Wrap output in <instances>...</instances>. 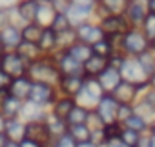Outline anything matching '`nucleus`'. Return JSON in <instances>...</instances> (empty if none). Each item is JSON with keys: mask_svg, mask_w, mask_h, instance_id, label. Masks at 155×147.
<instances>
[{"mask_svg": "<svg viewBox=\"0 0 155 147\" xmlns=\"http://www.w3.org/2000/svg\"><path fill=\"white\" fill-rule=\"evenodd\" d=\"M28 78L31 82H40V84H49L53 87L58 86L62 75L51 56H40L38 60L31 62L28 67Z\"/></svg>", "mask_w": 155, "mask_h": 147, "instance_id": "nucleus-1", "label": "nucleus"}, {"mask_svg": "<svg viewBox=\"0 0 155 147\" xmlns=\"http://www.w3.org/2000/svg\"><path fill=\"white\" fill-rule=\"evenodd\" d=\"M66 17L73 29L88 20H97V0H69Z\"/></svg>", "mask_w": 155, "mask_h": 147, "instance_id": "nucleus-2", "label": "nucleus"}, {"mask_svg": "<svg viewBox=\"0 0 155 147\" xmlns=\"http://www.w3.org/2000/svg\"><path fill=\"white\" fill-rule=\"evenodd\" d=\"M151 49V42L144 36V33L137 27H130L126 31V35L122 36V44H120V53L128 58H137L142 53Z\"/></svg>", "mask_w": 155, "mask_h": 147, "instance_id": "nucleus-3", "label": "nucleus"}, {"mask_svg": "<svg viewBox=\"0 0 155 147\" xmlns=\"http://www.w3.org/2000/svg\"><path fill=\"white\" fill-rule=\"evenodd\" d=\"M119 73L122 77V82H128V84L135 86L140 93L148 89V75L142 71L137 58H128L126 56V60H124L122 67L119 69Z\"/></svg>", "mask_w": 155, "mask_h": 147, "instance_id": "nucleus-4", "label": "nucleus"}, {"mask_svg": "<svg viewBox=\"0 0 155 147\" xmlns=\"http://www.w3.org/2000/svg\"><path fill=\"white\" fill-rule=\"evenodd\" d=\"M102 96H104V91H102L101 84L97 82V78H86L82 91L75 96V102H77V105L93 111Z\"/></svg>", "mask_w": 155, "mask_h": 147, "instance_id": "nucleus-5", "label": "nucleus"}, {"mask_svg": "<svg viewBox=\"0 0 155 147\" xmlns=\"http://www.w3.org/2000/svg\"><path fill=\"white\" fill-rule=\"evenodd\" d=\"M28 67L29 64L20 58V55L17 51H4L0 56V69L11 78H18V77H28Z\"/></svg>", "mask_w": 155, "mask_h": 147, "instance_id": "nucleus-6", "label": "nucleus"}, {"mask_svg": "<svg viewBox=\"0 0 155 147\" xmlns=\"http://www.w3.org/2000/svg\"><path fill=\"white\" fill-rule=\"evenodd\" d=\"M58 96V91L57 87L49 86V84H40V82H33L31 84V91H29V102L33 104H38L46 109H49L53 105V102L57 100Z\"/></svg>", "mask_w": 155, "mask_h": 147, "instance_id": "nucleus-7", "label": "nucleus"}, {"mask_svg": "<svg viewBox=\"0 0 155 147\" xmlns=\"http://www.w3.org/2000/svg\"><path fill=\"white\" fill-rule=\"evenodd\" d=\"M97 24L102 29L104 36H122L130 29V24L124 18V15H108V17L99 18Z\"/></svg>", "mask_w": 155, "mask_h": 147, "instance_id": "nucleus-8", "label": "nucleus"}, {"mask_svg": "<svg viewBox=\"0 0 155 147\" xmlns=\"http://www.w3.org/2000/svg\"><path fill=\"white\" fill-rule=\"evenodd\" d=\"M117 107H119L117 100L111 95H104L99 100V104L95 105L93 113L101 118V122L104 125H110V124H115L117 122Z\"/></svg>", "mask_w": 155, "mask_h": 147, "instance_id": "nucleus-9", "label": "nucleus"}, {"mask_svg": "<svg viewBox=\"0 0 155 147\" xmlns=\"http://www.w3.org/2000/svg\"><path fill=\"white\" fill-rule=\"evenodd\" d=\"M75 35H77V40L82 42V44H88V45H93L97 44L99 40L104 38V33L102 29L99 27L97 20H88L81 26L75 27Z\"/></svg>", "mask_w": 155, "mask_h": 147, "instance_id": "nucleus-10", "label": "nucleus"}, {"mask_svg": "<svg viewBox=\"0 0 155 147\" xmlns=\"http://www.w3.org/2000/svg\"><path fill=\"white\" fill-rule=\"evenodd\" d=\"M84 75H71V77H62L57 91L60 96H68V98H75L84 87Z\"/></svg>", "mask_w": 155, "mask_h": 147, "instance_id": "nucleus-11", "label": "nucleus"}, {"mask_svg": "<svg viewBox=\"0 0 155 147\" xmlns=\"http://www.w3.org/2000/svg\"><path fill=\"white\" fill-rule=\"evenodd\" d=\"M22 44V31L18 24H9L0 29V47L4 51H15Z\"/></svg>", "mask_w": 155, "mask_h": 147, "instance_id": "nucleus-12", "label": "nucleus"}, {"mask_svg": "<svg viewBox=\"0 0 155 147\" xmlns=\"http://www.w3.org/2000/svg\"><path fill=\"white\" fill-rule=\"evenodd\" d=\"M60 71L62 77H71V75H82V64H79L77 60H73L66 51H57L51 56Z\"/></svg>", "mask_w": 155, "mask_h": 147, "instance_id": "nucleus-13", "label": "nucleus"}, {"mask_svg": "<svg viewBox=\"0 0 155 147\" xmlns=\"http://www.w3.org/2000/svg\"><path fill=\"white\" fill-rule=\"evenodd\" d=\"M131 0H97V20L108 15H124Z\"/></svg>", "mask_w": 155, "mask_h": 147, "instance_id": "nucleus-14", "label": "nucleus"}, {"mask_svg": "<svg viewBox=\"0 0 155 147\" xmlns=\"http://www.w3.org/2000/svg\"><path fill=\"white\" fill-rule=\"evenodd\" d=\"M37 13H38V4L35 0H20L15 6V15L18 20V26L24 24H31L37 20Z\"/></svg>", "mask_w": 155, "mask_h": 147, "instance_id": "nucleus-15", "label": "nucleus"}, {"mask_svg": "<svg viewBox=\"0 0 155 147\" xmlns=\"http://www.w3.org/2000/svg\"><path fill=\"white\" fill-rule=\"evenodd\" d=\"M49 113V109L38 105V104H33L29 100L22 102V109H20V120L26 122V124H31V122H44L46 114Z\"/></svg>", "mask_w": 155, "mask_h": 147, "instance_id": "nucleus-16", "label": "nucleus"}, {"mask_svg": "<svg viewBox=\"0 0 155 147\" xmlns=\"http://www.w3.org/2000/svg\"><path fill=\"white\" fill-rule=\"evenodd\" d=\"M20 109H22V102L9 96L8 91L0 93V114L6 120H15L20 116Z\"/></svg>", "mask_w": 155, "mask_h": 147, "instance_id": "nucleus-17", "label": "nucleus"}, {"mask_svg": "<svg viewBox=\"0 0 155 147\" xmlns=\"http://www.w3.org/2000/svg\"><path fill=\"white\" fill-rule=\"evenodd\" d=\"M146 15H148L146 4L137 2V0H131L130 6H128V8H126V11H124V18L128 20L130 27H137V29H140V26H142V22H144Z\"/></svg>", "mask_w": 155, "mask_h": 147, "instance_id": "nucleus-18", "label": "nucleus"}, {"mask_svg": "<svg viewBox=\"0 0 155 147\" xmlns=\"http://www.w3.org/2000/svg\"><path fill=\"white\" fill-rule=\"evenodd\" d=\"M111 96L117 100V104L135 105V102H137V100H139V96H140V91H139L135 86L128 84V82H120V84L117 86V89L111 93Z\"/></svg>", "mask_w": 155, "mask_h": 147, "instance_id": "nucleus-19", "label": "nucleus"}, {"mask_svg": "<svg viewBox=\"0 0 155 147\" xmlns=\"http://www.w3.org/2000/svg\"><path fill=\"white\" fill-rule=\"evenodd\" d=\"M31 80L28 77H18V78H13L9 87H8V95L20 100V102H26L29 98V91H31Z\"/></svg>", "mask_w": 155, "mask_h": 147, "instance_id": "nucleus-20", "label": "nucleus"}, {"mask_svg": "<svg viewBox=\"0 0 155 147\" xmlns=\"http://www.w3.org/2000/svg\"><path fill=\"white\" fill-rule=\"evenodd\" d=\"M97 82L101 84V87H102L104 95H111V93L117 89V86L122 82V77H120V73H119L117 69L106 67V69L101 73V77L97 78Z\"/></svg>", "mask_w": 155, "mask_h": 147, "instance_id": "nucleus-21", "label": "nucleus"}, {"mask_svg": "<svg viewBox=\"0 0 155 147\" xmlns=\"http://www.w3.org/2000/svg\"><path fill=\"white\" fill-rule=\"evenodd\" d=\"M26 138L29 140H35V142H40L44 145H51V138H49V133H48V127L44 122H31V124H26Z\"/></svg>", "mask_w": 155, "mask_h": 147, "instance_id": "nucleus-22", "label": "nucleus"}, {"mask_svg": "<svg viewBox=\"0 0 155 147\" xmlns=\"http://www.w3.org/2000/svg\"><path fill=\"white\" fill-rule=\"evenodd\" d=\"M75 105H77L75 98H68V96H60V95H58L57 100L53 102V105L49 107V113L55 114L57 118H60V120L66 122V118L69 116V113L73 111Z\"/></svg>", "mask_w": 155, "mask_h": 147, "instance_id": "nucleus-23", "label": "nucleus"}, {"mask_svg": "<svg viewBox=\"0 0 155 147\" xmlns=\"http://www.w3.org/2000/svg\"><path fill=\"white\" fill-rule=\"evenodd\" d=\"M37 47L42 53V56H53L57 53V35L49 27H44L40 40L37 42Z\"/></svg>", "mask_w": 155, "mask_h": 147, "instance_id": "nucleus-24", "label": "nucleus"}, {"mask_svg": "<svg viewBox=\"0 0 155 147\" xmlns=\"http://www.w3.org/2000/svg\"><path fill=\"white\" fill-rule=\"evenodd\" d=\"M4 134L8 136L9 142H17V143H20V142L26 138V122H22L20 118L6 120Z\"/></svg>", "mask_w": 155, "mask_h": 147, "instance_id": "nucleus-25", "label": "nucleus"}, {"mask_svg": "<svg viewBox=\"0 0 155 147\" xmlns=\"http://www.w3.org/2000/svg\"><path fill=\"white\" fill-rule=\"evenodd\" d=\"M106 67H108V60L93 55L88 62L82 64V75H84V78H99L101 73Z\"/></svg>", "mask_w": 155, "mask_h": 147, "instance_id": "nucleus-26", "label": "nucleus"}, {"mask_svg": "<svg viewBox=\"0 0 155 147\" xmlns=\"http://www.w3.org/2000/svg\"><path fill=\"white\" fill-rule=\"evenodd\" d=\"M44 124H46V127H48V133H49L51 143H53V140H57V138H60L62 134H66V133H68V124H66L64 120L57 118V116H55V114H51V113H48V114H46Z\"/></svg>", "mask_w": 155, "mask_h": 147, "instance_id": "nucleus-27", "label": "nucleus"}, {"mask_svg": "<svg viewBox=\"0 0 155 147\" xmlns=\"http://www.w3.org/2000/svg\"><path fill=\"white\" fill-rule=\"evenodd\" d=\"M66 53H68L73 60H77L79 64H84V62H88V60L93 56V49H91V45L82 44V42H75Z\"/></svg>", "mask_w": 155, "mask_h": 147, "instance_id": "nucleus-28", "label": "nucleus"}, {"mask_svg": "<svg viewBox=\"0 0 155 147\" xmlns=\"http://www.w3.org/2000/svg\"><path fill=\"white\" fill-rule=\"evenodd\" d=\"M90 114H91L90 109L81 107V105H75L73 111L69 113V116L66 118V124H68V127H69V125H88Z\"/></svg>", "mask_w": 155, "mask_h": 147, "instance_id": "nucleus-29", "label": "nucleus"}, {"mask_svg": "<svg viewBox=\"0 0 155 147\" xmlns=\"http://www.w3.org/2000/svg\"><path fill=\"white\" fill-rule=\"evenodd\" d=\"M20 31H22V42L37 44V42L40 40V35H42L44 27L38 26L37 22H31V24H24V26H20Z\"/></svg>", "mask_w": 155, "mask_h": 147, "instance_id": "nucleus-30", "label": "nucleus"}, {"mask_svg": "<svg viewBox=\"0 0 155 147\" xmlns=\"http://www.w3.org/2000/svg\"><path fill=\"white\" fill-rule=\"evenodd\" d=\"M15 51H17V53L20 55V58H24L28 64H31V62H35V60H38V58L42 56V53L38 51L37 44H29V42H22Z\"/></svg>", "mask_w": 155, "mask_h": 147, "instance_id": "nucleus-31", "label": "nucleus"}, {"mask_svg": "<svg viewBox=\"0 0 155 147\" xmlns=\"http://www.w3.org/2000/svg\"><path fill=\"white\" fill-rule=\"evenodd\" d=\"M55 15H57V11L53 9L51 4H38V13H37V20L35 22L38 26H42V27H49V24L55 18Z\"/></svg>", "mask_w": 155, "mask_h": 147, "instance_id": "nucleus-32", "label": "nucleus"}, {"mask_svg": "<svg viewBox=\"0 0 155 147\" xmlns=\"http://www.w3.org/2000/svg\"><path fill=\"white\" fill-rule=\"evenodd\" d=\"M122 127L131 129V131H135V133H139V134H146V133L150 131V124H148L142 116H139V114H135V113L122 124Z\"/></svg>", "mask_w": 155, "mask_h": 147, "instance_id": "nucleus-33", "label": "nucleus"}, {"mask_svg": "<svg viewBox=\"0 0 155 147\" xmlns=\"http://www.w3.org/2000/svg\"><path fill=\"white\" fill-rule=\"evenodd\" d=\"M91 49H93V55H95V56H101V58H106V60H108L113 53H117V49L113 47V44H111L106 36H104L102 40H99L97 44H93Z\"/></svg>", "mask_w": 155, "mask_h": 147, "instance_id": "nucleus-34", "label": "nucleus"}, {"mask_svg": "<svg viewBox=\"0 0 155 147\" xmlns=\"http://www.w3.org/2000/svg\"><path fill=\"white\" fill-rule=\"evenodd\" d=\"M68 134H69L77 143H84V142H90L91 129H90L88 125H69V127H68Z\"/></svg>", "mask_w": 155, "mask_h": 147, "instance_id": "nucleus-35", "label": "nucleus"}, {"mask_svg": "<svg viewBox=\"0 0 155 147\" xmlns=\"http://www.w3.org/2000/svg\"><path fill=\"white\" fill-rule=\"evenodd\" d=\"M49 29H51L55 35H60V33H66V31H69V29H73V27H71V22L68 20L66 13H57L55 18H53L51 24H49Z\"/></svg>", "mask_w": 155, "mask_h": 147, "instance_id": "nucleus-36", "label": "nucleus"}, {"mask_svg": "<svg viewBox=\"0 0 155 147\" xmlns=\"http://www.w3.org/2000/svg\"><path fill=\"white\" fill-rule=\"evenodd\" d=\"M137 62L140 64L142 71L146 73L148 77L155 73V51H153V49H150V51L142 53L140 56H137Z\"/></svg>", "mask_w": 155, "mask_h": 147, "instance_id": "nucleus-37", "label": "nucleus"}, {"mask_svg": "<svg viewBox=\"0 0 155 147\" xmlns=\"http://www.w3.org/2000/svg\"><path fill=\"white\" fill-rule=\"evenodd\" d=\"M77 40V35H75V29H69L66 33H60L57 35V51H68Z\"/></svg>", "mask_w": 155, "mask_h": 147, "instance_id": "nucleus-38", "label": "nucleus"}, {"mask_svg": "<svg viewBox=\"0 0 155 147\" xmlns=\"http://www.w3.org/2000/svg\"><path fill=\"white\" fill-rule=\"evenodd\" d=\"M140 31L144 33V36H146L151 44L155 42V15H153V13H148V15H146L144 22H142V26H140Z\"/></svg>", "mask_w": 155, "mask_h": 147, "instance_id": "nucleus-39", "label": "nucleus"}, {"mask_svg": "<svg viewBox=\"0 0 155 147\" xmlns=\"http://www.w3.org/2000/svg\"><path fill=\"white\" fill-rule=\"evenodd\" d=\"M140 136H142V134H139V133H135V131H131V129L122 127V131H120V134H119V140H120L126 147H137Z\"/></svg>", "mask_w": 155, "mask_h": 147, "instance_id": "nucleus-40", "label": "nucleus"}, {"mask_svg": "<svg viewBox=\"0 0 155 147\" xmlns=\"http://www.w3.org/2000/svg\"><path fill=\"white\" fill-rule=\"evenodd\" d=\"M135 113V109H133V105H128V104H119V107H117V124H124L131 114Z\"/></svg>", "mask_w": 155, "mask_h": 147, "instance_id": "nucleus-41", "label": "nucleus"}, {"mask_svg": "<svg viewBox=\"0 0 155 147\" xmlns=\"http://www.w3.org/2000/svg\"><path fill=\"white\" fill-rule=\"evenodd\" d=\"M9 24H18L15 9H0V29L9 26Z\"/></svg>", "mask_w": 155, "mask_h": 147, "instance_id": "nucleus-42", "label": "nucleus"}, {"mask_svg": "<svg viewBox=\"0 0 155 147\" xmlns=\"http://www.w3.org/2000/svg\"><path fill=\"white\" fill-rule=\"evenodd\" d=\"M90 142L95 145V147H104L108 138L104 134V129H93L91 131V136H90Z\"/></svg>", "mask_w": 155, "mask_h": 147, "instance_id": "nucleus-43", "label": "nucleus"}, {"mask_svg": "<svg viewBox=\"0 0 155 147\" xmlns=\"http://www.w3.org/2000/svg\"><path fill=\"white\" fill-rule=\"evenodd\" d=\"M49 147H77V142H75V140L66 133V134H62L60 138L53 140V143H51Z\"/></svg>", "mask_w": 155, "mask_h": 147, "instance_id": "nucleus-44", "label": "nucleus"}, {"mask_svg": "<svg viewBox=\"0 0 155 147\" xmlns=\"http://www.w3.org/2000/svg\"><path fill=\"white\" fill-rule=\"evenodd\" d=\"M124 60H126V56L120 53V51H117V53H113L110 58H108V67H111V69H120L122 67V64H124Z\"/></svg>", "mask_w": 155, "mask_h": 147, "instance_id": "nucleus-45", "label": "nucleus"}, {"mask_svg": "<svg viewBox=\"0 0 155 147\" xmlns=\"http://www.w3.org/2000/svg\"><path fill=\"white\" fill-rule=\"evenodd\" d=\"M102 129H104V134H106V138H108V140H113V138H119V134H120V131H122V125L115 122V124L104 125Z\"/></svg>", "mask_w": 155, "mask_h": 147, "instance_id": "nucleus-46", "label": "nucleus"}, {"mask_svg": "<svg viewBox=\"0 0 155 147\" xmlns=\"http://www.w3.org/2000/svg\"><path fill=\"white\" fill-rule=\"evenodd\" d=\"M139 100L144 102V104H148V105H153V107H155V89H153V87H148L146 91L140 93Z\"/></svg>", "mask_w": 155, "mask_h": 147, "instance_id": "nucleus-47", "label": "nucleus"}, {"mask_svg": "<svg viewBox=\"0 0 155 147\" xmlns=\"http://www.w3.org/2000/svg\"><path fill=\"white\" fill-rule=\"evenodd\" d=\"M49 4L53 6V9L57 13H66L68 11V6H69V0H51Z\"/></svg>", "mask_w": 155, "mask_h": 147, "instance_id": "nucleus-48", "label": "nucleus"}, {"mask_svg": "<svg viewBox=\"0 0 155 147\" xmlns=\"http://www.w3.org/2000/svg\"><path fill=\"white\" fill-rule=\"evenodd\" d=\"M11 80H13V78L8 75V73H4L2 69H0V93H2V91H8Z\"/></svg>", "mask_w": 155, "mask_h": 147, "instance_id": "nucleus-49", "label": "nucleus"}, {"mask_svg": "<svg viewBox=\"0 0 155 147\" xmlns=\"http://www.w3.org/2000/svg\"><path fill=\"white\" fill-rule=\"evenodd\" d=\"M20 147H48V145H44L40 142H35V140H29V138H24L20 142Z\"/></svg>", "mask_w": 155, "mask_h": 147, "instance_id": "nucleus-50", "label": "nucleus"}, {"mask_svg": "<svg viewBox=\"0 0 155 147\" xmlns=\"http://www.w3.org/2000/svg\"><path fill=\"white\" fill-rule=\"evenodd\" d=\"M20 0H0V9H15Z\"/></svg>", "mask_w": 155, "mask_h": 147, "instance_id": "nucleus-51", "label": "nucleus"}, {"mask_svg": "<svg viewBox=\"0 0 155 147\" xmlns=\"http://www.w3.org/2000/svg\"><path fill=\"white\" fill-rule=\"evenodd\" d=\"M104 147H126V145H124V143H122L119 138H113V140H108Z\"/></svg>", "mask_w": 155, "mask_h": 147, "instance_id": "nucleus-52", "label": "nucleus"}, {"mask_svg": "<svg viewBox=\"0 0 155 147\" xmlns=\"http://www.w3.org/2000/svg\"><path fill=\"white\" fill-rule=\"evenodd\" d=\"M137 147H150V138H148V133L140 136V140H139Z\"/></svg>", "mask_w": 155, "mask_h": 147, "instance_id": "nucleus-53", "label": "nucleus"}, {"mask_svg": "<svg viewBox=\"0 0 155 147\" xmlns=\"http://www.w3.org/2000/svg\"><path fill=\"white\" fill-rule=\"evenodd\" d=\"M148 138H150V147H155V125L150 127V131H148Z\"/></svg>", "mask_w": 155, "mask_h": 147, "instance_id": "nucleus-54", "label": "nucleus"}, {"mask_svg": "<svg viewBox=\"0 0 155 147\" xmlns=\"http://www.w3.org/2000/svg\"><path fill=\"white\" fill-rule=\"evenodd\" d=\"M146 9H148V13L155 15V0H146Z\"/></svg>", "mask_w": 155, "mask_h": 147, "instance_id": "nucleus-55", "label": "nucleus"}, {"mask_svg": "<svg viewBox=\"0 0 155 147\" xmlns=\"http://www.w3.org/2000/svg\"><path fill=\"white\" fill-rule=\"evenodd\" d=\"M148 87H153L155 89V73L148 77Z\"/></svg>", "mask_w": 155, "mask_h": 147, "instance_id": "nucleus-56", "label": "nucleus"}, {"mask_svg": "<svg viewBox=\"0 0 155 147\" xmlns=\"http://www.w3.org/2000/svg\"><path fill=\"white\" fill-rule=\"evenodd\" d=\"M6 143H8V136L4 133H0V147H4Z\"/></svg>", "mask_w": 155, "mask_h": 147, "instance_id": "nucleus-57", "label": "nucleus"}, {"mask_svg": "<svg viewBox=\"0 0 155 147\" xmlns=\"http://www.w3.org/2000/svg\"><path fill=\"white\" fill-rule=\"evenodd\" d=\"M4 127H6V118L0 114V133H4Z\"/></svg>", "mask_w": 155, "mask_h": 147, "instance_id": "nucleus-58", "label": "nucleus"}, {"mask_svg": "<svg viewBox=\"0 0 155 147\" xmlns=\"http://www.w3.org/2000/svg\"><path fill=\"white\" fill-rule=\"evenodd\" d=\"M77 147H95L91 142H84V143H77Z\"/></svg>", "mask_w": 155, "mask_h": 147, "instance_id": "nucleus-59", "label": "nucleus"}, {"mask_svg": "<svg viewBox=\"0 0 155 147\" xmlns=\"http://www.w3.org/2000/svg\"><path fill=\"white\" fill-rule=\"evenodd\" d=\"M4 147H20V143H17V142H9V140H8V143H6Z\"/></svg>", "mask_w": 155, "mask_h": 147, "instance_id": "nucleus-60", "label": "nucleus"}, {"mask_svg": "<svg viewBox=\"0 0 155 147\" xmlns=\"http://www.w3.org/2000/svg\"><path fill=\"white\" fill-rule=\"evenodd\" d=\"M35 2H37V4H49L51 0H35Z\"/></svg>", "mask_w": 155, "mask_h": 147, "instance_id": "nucleus-61", "label": "nucleus"}, {"mask_svg": "<svg viewBox=\"0 0 155 147\" xmlns=\"http://www.w3.org/2000/svg\"><path fill=\"white\" fill-rule=\"evenodd\" d=\"M151 49H153V51H155V42H153V44H151Z\"/></svg>", "mask_w": 155, "mask_h": 147, "instance_id": "nucleus-62", "label": "nucleus"}, {"mask_svg": "<svg viewBox=\"0 0 155 147\" xmlns=\"http://www.w3.org/2000/svg\"><path fill=\"white\" fill-rule=\"evenodd\" d=\"M2 53H4V49H2V47H0V56H2Z\"/></svg>", "mask_w": 155, "mask_h": 147, "instance_id": "nucleus-63", "label": "nucleus"}]
</instances>
